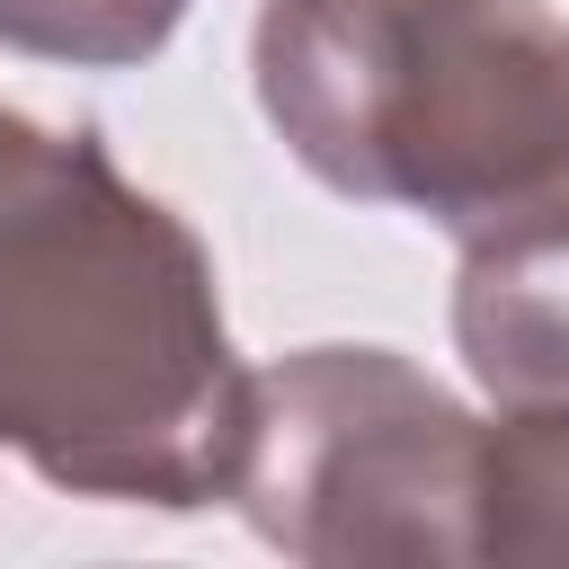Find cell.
I'll list each match as a JSON object with an SVG mask.
<instances>
[{
  "mask_svg": "<svg viewBox=\"0 0 569 569\" xmlns=\"http://www.w3.org/2000/svg\"><path fill=\"white\" fill-rule=\"evenodd\" d=\"M249 365L213 249L80 124L0 98V453L107 507H213Z\"/></svg>",
  "mask_w": 569,
  "mask_h": 569,
  "instance_id": "6da1fadb",
  "label": "cell"
},
{
  "mask_svg": "<svg viewBox=\"0 0 569 569\" xmlns=\"http://www.w3.org/2000/svg\"><path fill=\"white\" fill-rule=\"evenodd\" d=\"M267 133L453 249L569 222V18L542 0H258Z\"/></svg>",
  "mask_w": 569,
  "mask_h": 569,
  "instance_id": "7a4b0ae2",
  "label": "cell"
},
{
  "mask_svg": "<svg viewBox=\"0 0 569 569\" xmlns=\"http://www.w3.org/2000/svg\"><path fill=\"white\" fill-rule=\"evenodd\" d=\"M480 409L400 347H293L249 373L222 498L311 569L471 560Z\"/></svg>",
  "mask_w": 569,
  "mask_h": 569,
  "instance_id": "3957f363",
  "label": "cell"
},
{
  "mask_svg": "<svg viewBox=\"0 0 569 569\" xmlns=\"http://www.w3.org/2000/svg\"><path fill=\"white\" fill-rule=\"evenodd\" d=\"M453 347L489 409L569 400V222L462 249Z\"/></svg>",
  "mask_w": 569,
  "mask_h": 569,
  "instance_id": "277c9868",
  "label": "cell"
},
{
  "mask_svg": "<svg viewBox=\"0 0 569 569\" xmlns=\"http://www.w3.org/2000/svg\"><path fill=\"white\" fill-rule=\"evenodd\" d=\"M471 560L569 569V400H525V409L480 418Z\"/></svg>",
  "mask_w": 569,
  "mask_h": 569,
  "instance_id": "5b68a950",
  "label": "cell"
},
{
  "mask_svg": "<svg viewBox=\"0 0 569 569\" xmlns=\"http://www.w3.org/2000/svg\"><path fill=\"white\" fill-rule=\"evenodd\" d=\"M187 0H0V53L62 71H133L178 36Z\"/></svg>",
  "mask_w": 569,
  "mask_h": 569,
  "instance_id": "8992f818",
  "label": "cell"
}]
</instances>
